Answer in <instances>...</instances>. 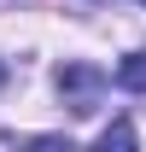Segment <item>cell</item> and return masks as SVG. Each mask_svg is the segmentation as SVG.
Segmentation results:
<instances>
[{"label": "cell", "instance_id": "3", "mask_svg": "<svg viewBox=\"0 0 146 152\" xmlns=\"http://www.w3.org/2000/svg\"><path fill=\"white\" fill-rule=\"evenodd\" d=\"M99 146H134V129H128V123H111V129L99 134Z\"/></svg>", "mask_w": 146, "mask_h": 152}, {"label": "cell", "instance_id": "4", "mask_svg": "<svg viewBox=\"0 0 146 152\" xmlns=\"http://www.w3.org/2000/svg\"><path fill=\"white\" fill-rule=\"evenodd\" d=\"M0 88H6V64H0Z\"/></svg>", "mask_w": 146, "mask_h": 152}, {"label": "cell", "instance_id": "5", "mask_svg": "<svg viewBox=\"0 0 146 152\" xmlns=\"http://www.w3.org/2000/svg\"><path fill=\"white\" fill-rule=\"evenodd\" d=\"M140 6H146V0H140Z\"/></svg>", "mask_w": 146, "mask_h": 152}, {"label": "cell", "instance_id": "1", "mask_svg": "<svg viewBox=\"0 0 146 152\" xmlns=\"http://www.w3.org/2000/svg\"><path fill=\"white\" fill-rule=\"evenodd\" d=\"M105 88V76L93 70V64H64L58 70V94L70 99V111H93V94Z\"/></svg>", "mask_w": 146, "mask_h": 152}, {"label": "cell", "instance_id": "2", "mask_svg": "<svg viewBox=\"0 0 146 152\" xmlns=\"http://www.w3.org/2000/svg\"><path fill=\"white\" fill-rule=\"evenodd\" d=\"M117 82H123L128 94H146V53H128L123 64H117Z\"/></svg>", "mask_w": 146, "mask_h": 152}]
</instances>
